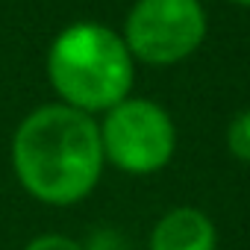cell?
Instances as JSON below:
<instances>
[{
  "mask_svg": "<svg viewBox=\"0 0 250 250\" xmlns=\"http://www.w3.org/2000/svg\"><path fill=\"white\" fill-rule=\"evenodd\" d=\"M24 250H85V244L65 232H39L24 244Z\"/></svg>",
  "mask_w": 250,
  "mask_h": 250,
  "instance_id": "cell-7",
  "label": "cell"
},
{
  "mask_svg": "<svg viewBox=\"0 0 250 250\" xmlns=\"http://www.w3.org/2000/svg\"><path fill=\"white\" fill-rule=\"evenodd\" d=\"M85 250H130V244H127V238H124L118 229L103 227V229L91 232V238L85 241Z\"/></svg>",
  "mask_w": 250,
  "mask_h": 250,
  "instance_id": "cell-8",
  "label": "cell"
},
{
  "mask_svg": "<svg viewBox=\"0 0 250 250\" xmlns=\"http://www.w3.org/2000/svg\"><path fill=\"white\" fill-rule=\"evenodd\" d=\"M232 3H238V6H250V0H232Z\"/></svg>",
  "mask_w": 250,
  "mask_h": 250,
  "instance_id": "cell-9",
  "label": "cell"
},
{
  "mask_svg": "<svg viewBox=\"0 0 250 250\" xmlns=\"http://www.w3.org/2000/svg\"><path fill=\"white\" fill-rule=\"evenodd\" d=\"M103 165L97 121L65 103L33 109L12 136V171L21 188L53 209L91 197Z\"/></svg>",
  "mask_w": 250,
  "mask_h": 250,
  "instance_id": "cell-1",
  "label": "cell"
},
{
  "mask_svg": "<svg viewBox=\"0 0 250 250\" xmlns=\"http://www.w3.org/2000/svg\"><path fill=\"white\" fill-rule=\"evenodd\" d=\"M227 150L232 159L250 165V106L241 109L227 127Z\"/></svg>",
  "mask_w": 250,
  "mask_h": 250,
  "instance_id": "cell-6",
  "label": "cell"
},
{
  "mask_svg": "<svg viewBox=\"0 0 250 250\" xmlns=\"http://www.w3.org/2000/svg\"><path fill=\"white\" fill-rule=\"evenodd\" d=\"M147 250H218V227L197 206H174L153 224Z\"/></svg>",
  "mask_w": 250,
  "mask_h": 250,
  "instance_id": "cell-5",
  "label": "cell"
},
{
  "mask_svg": "<svg viewBox=\"0 0 250 250\" xmlns=\"http://www.w3.org/2000/svg\"><path fill=\"white\" fill-rule=\"evenodd\" d=\"M100 145L103 159L130 177L165 171L177 153V127L165 106L147 97H127L103 112Z\"/></svg>",
  "mask_w": 250,
  "mask_h": 250,
  "instance_id": "cell-3",
  "label": "cell"
},
{
  "mask_svg": "<svg viewBox=\"0 0 250 250\" xmlns=\"http://www.w3.org/2000/svg\"><path fill=\"white\" fill-rule=\"evenodd\" d=\"M121 39L145 65H177L203 44L206 12L200 0H136Z\"/></svg>",
  "mask_w": 250,
  "mask_h": 250,
  "instance_id": "cell-4",
  "label": "cell"
},
{
  "mask_svg": "<svg viewBox=\"0 0 250 250\" xmlns=\"http://www.w3.org/2000/svg\"><path fill=\"white\" fill-rule=\"evenodd\" d=\"M47 80L59 103L94 118L130 97L136 65L115 30L80 21L53 39L47 50Z\"/></svg>",
  "mask_w": 250,
  "mask_h": 250,
  "instance_id": "cell-2",
  "label": "cell"
}]
</instances>
